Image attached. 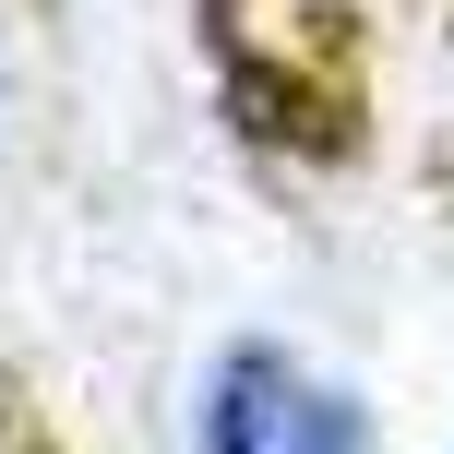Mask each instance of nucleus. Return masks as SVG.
I'll return each mask as SVG.
<instances>
[{
    "mask_svg": "<svg viewBox=\"0 0 454 454\" xmlns=\"http://www.w3.org/2000/svg\"><path fill=\"white\" fill-rule=\"evenodd\" d=\"M180 454H383V407L299 335H215L180 371Z\"/></svg>",
    "mask_w": 454,
    "mask_h": 454,
    "instance_id": "nucleus-1",
    "label": "nucleus"
},
{
    "mask_svg": "<svg viewBox=\"0 0 454 454\" xmlns=\"http://www.w3.org/2000/svg\"><path fill=\"white\" fill-rule=\"evenodd\" d=\"M0 108H12V72H0Z\"/></svg>",
    "mask_w": 454,
    "mask_h": 454,
    "instance_id": "nucleus-2",
    "label": "nucleus"
}]
</instances>
